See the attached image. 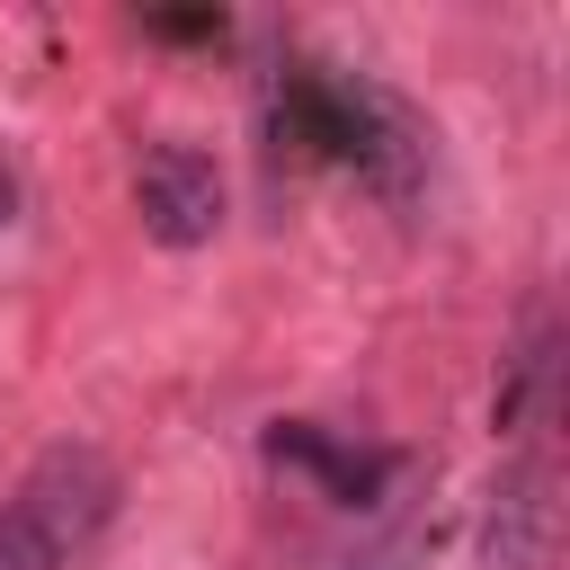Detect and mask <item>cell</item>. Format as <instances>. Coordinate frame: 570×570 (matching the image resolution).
<instances>
[{
    "mask_svg": "<svg viewBox=\"0 0 570 570\" xmlns=\"http://www.w3.org/2000/svg\"><path fill=\"white\" fill-rule=\"evenodd\" d=\"M267 134L294 160H330L374 178L383 196H419L428 178V142L410 125V107L392 89H374L365 71H330V62H294L267 98Z\"/></svg>",
    "mask_w": 570,
    "mask_h": 570,
    "instance_id": "cell-1",
    "label": "cell"
},
{
    "mask_svg": "<svg viewBox=\"0 0 570 570\" xmlns=\"http://www.w3.org/2000/svg\"><path fill=\"white\" fill-rule=\"evenodd\" d=\"M9 508L62 552V561H80L107 525H116V508H125V481H116V463L98 454V445H45L36 463H27V481L9 490Z\"/></svg>",
    "mask_w": 570,
    "mask_h": 570,
    "instance_id": "cell-2",
    "label": "cell"
},
{
    "mask_svg": "<svg viewBox=\"0 0 570 570\" xmlns=\"http://www.w3.org/2000/svg\"><path fill=\"white\" fill-rule=\"evenodd\" d=\"M552 552H561V472L543 445H525L481 508V570H552Z\"/></svg>",
    "mask_w": 570,
    "mask_h": 570,
    "instance_id": "cell-3",
    "label": "cell"
},
{
    "mask_svg": "<svg viewBox=\"0 0 570 570\" xmlns=\"http://www.w3.org/2000/svg\"><path fill=\"white\" fill-rule=\"evenodd\" d=\"M134 214L160 249H205L223 232V169L196 142H151L134 160Z\"/></svg>",
    "mask_w": 570,
    "mask_h": 570,
    "instance_id": "cell-4",
    "label": "cell"
},
{
    "mask_svg": "<svg viewBox=\"0 0 570 570\" xmlns=\"http://www.w3.org/2000/svg\"><path fill=\"white\" fill-rule=\"evenodd\" d=\"M267 454L294 463V472H321V490H330L338 508H365V499L401 472V454H383V445H338V436H321V428H303V419L267 428Z\"/></svg>",
    "mask_w": 570,
    "mask_h": 570,
    "instance_id": "cell-5",
    "label": "cell"
},
{
    "mask_svg": "<svg viewBox=\"0 0 570 570\" xmlns=\"http://www.w3.org/2000/svg\"><path fill=\"white\" fill-rule=\"evenodd\" d=\"M552 383H561V338H552V312L534 303L525 312V338L508 347V374H499V428L508 436H525V445H543V428H552Z\"/></svg>",
    "mask_w": 570,
    "mask_h": 570,
    "instance_id": "cell-6",
    "label": "cell"
},
{
    "mask_svg": "<svg viewBox=\"0 0 570 570\" xmlns=\"http://www.w3.org/2000/svg\"><path fill=\"white\" fill-rule=\"evenodd\" d=\"M428 552H436V525H401V534H383V543L347 552L338 570H428Z\"/></svg>",
    "mask_w": 570,
    "mask_h": 570,
    "instance_id": "cell-7",
    "label": "cell"
},
{
    "mask_svg": "<svg viewBox=\"0 0 570 570\" xmlns=\"http://www.w3.org/2000/svg\"><path fill=\"white\" fill-rule=\"evenodd\" d=\"M0 570H71V561H62V552H53V543L0 499Z\"/></svg>",
    "mask_w": 570,
    "mask_h": 570,
    "instance_id": "cell-8",
    "label": "cell"
},
{
    "mask_svg": "<svg viewBox=\"0 0 570 570\" xmlns=\"http://www.w3.org/2000/svg\"><path fill=\"white\" fill-rule=\"evenodd\" d=\"M151 36H169V45H205V36H223V9H178V18H151Z\"/></svg>",
    "mask_w": 570,
    "mask_h": 570,
    "instance_id": "cell-9",
    "label": "cell"
},
{
    "mask_svg": "<svg viewBox=\"0 0 570 570\" xmlns=\"http://www.w3.org/2000/svg\"><path fill=\"white\" fill-rule=\"evenodd\" d=\"M9 205H18V178H9V169H0V223H9Z\"/></svg>",
    "mask_w": 570,
    "mask_h": 570,
    "instance_id": "cell-10",
    "label": "cell"
}]
</instances>
